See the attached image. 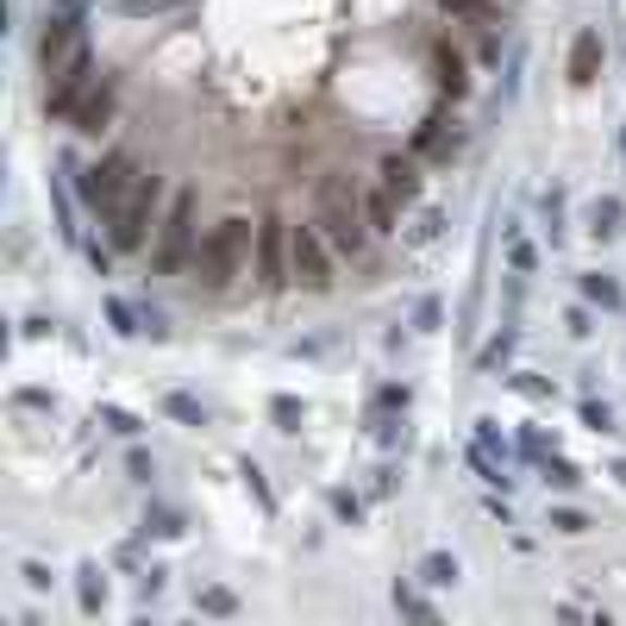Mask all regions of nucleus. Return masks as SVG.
<instances>
[{"instance_id":"obj_1","label":"nucleus","mask_w":626,"mask_h":626,"mask_svg":"<svg viewBox=\"0 0 626 626\" xmlns=\"http://www.w3.org/2000/svg\"><path fill=\"white\" fill-rule=\"evenodd\" d=\"M314 225L326 232V245L339 250V257H364L370 250V220H364V188L345 182V175H326L320 188H314Z\"/></svg>"},{"instance_id":"obj_2","label":"nucleus","mask_w":626,"mask_h":626,"mask_svg":"<svg viewBox=\"0 0 626 626\" xmlns=\"http://www.w3.org/2000/svg\"><path fill=\"white\" fill-rule=\"evenodd\" d=\"M170 182L157 170H145L138 182H132V195L107 213V245L120 250V257H138V250H150V238H157V225H163V207H170Z\"/></svg>"},{"instance_id":"obj_3","label":"nucleus","mask_w":626,"mask_h":626,"mask_svg":"<svg viewBox=\"0 0 626 626\" xmlns=\"http://www.w3.org/2000/svg\"><path fill=\"white\" fill-rule=\"evenodd\" d=\"M250 238H257V220H245V213H225V220H213L207 232H200L195 245V282L200 289H232V275L250 263Z\"/></svg>"},{"instance_id":"obj_4","label":"nucleus","mask_w":626,"mask_h":626,"mask_svg":"<svg viewBox=\"0 0 626 626\" xmlns=\"http://www.w3.org/2000/svg\"><path fill=\"white\" fill-rule=\"evenodd\" d=\"M195 245H200V200L195 188H175L170 207H163V225L150 238V275H182L195 270Z\"/></svg>"},{"instance_id":"obj_5","label":"nucleus","mask_w":626,"mask_h":626,"mask_svg":"<svg viewBox=\"0 0 626 626\" xmlns=\"http://www.w3.org/2000/svg\"><path fill=\"white\" fill-rule=\"evenodd\" d=\"M63 170H70V182H75V200H82L88 213H100V220H107V213L132 195V182L145 175L132 150H107L100 163H75V157H63Z\"/></svg>"},{"instance_id":"obj_6","label":"nucleus","mask_w":626,"mask_h":626,"mask_svg":"<svg viewBox=\"0 0 626 626\" xmlns=\"http://www.w3.org/2000/svg\"><path fill=\"white\" fill-rule=\"evenodd\" d=\"M289 250H295V225L282 220V213H263V220H257V238H250V282H257V295H282V289L295 282Z\"/></svg>"},{"instance_id":"obj_7","label":"nucleus","mask_w":626,"mask_h":626,"mask_svg":"<svg viewBox=\"0 0 626 626\" xmlns=\"http://www.w3.org/2000/svg\"><path fill=\"white\" fill-rule=\"evenodd\" d=\"M339 250L326 245V232L314 220L295 225V250H289V270H295V289H307V295H332V282H339Z\"/></svg>"},{"instance_id":"obj_8","label":"nucleus","mask_w":626,"mask_h":626,"mask_svg":"<svg viewBox=\"0 0 626 626\" xmlns=\"http://www.w3.org/2000/svg\"><path fill=\"white\" fill-rule=\"evenodd\" d=\"M88 88H95V57H88V45H82V50H70V57L50 70L45 113H50V120H75V107L88 100Z\"/></svg>"},{"instance_id":"obj_9","label":"nucleus","mask_w":626,"mask_h":626,"mask_svg":"<svg viewBox=\"0 0 626 626\" xmlns=\"http://www.w3.org/2000/svg\"><path fill=\"white\" fill-rule=\"evenodd\" d=\"M376 182H382L401 207H414L420 188H426V182H420V157H414V150H382V157H376Z\"/></svg>"},{"instance_id":"obj_10","label":"nucleus","mask_w":626,"mask_h":626,"mask_svg":"<svg viewBox=\"0 0 626 626\" xmlns=\"http://www.w3.org/2000/svg\"><path fill=\"white\" fill-rule=\"evenodd\" d=\"M426 57H432V82H439V95H445V100L470 95V57L451 45V38H432V45H426Z\"/></svg>"},{"instance_id":"obj_11","label":"nucleus","mask_w":626,"mask_h":626,"mask_svg":"<svg viewBox=\"0 0 626 626\" xmlns=\"http://www.w3.org/2000/svg\"><path fill=\"white\" fill-rule=\"evenodd\" d=\"M70 50H82V13H50L45 32H38V70H57Z\"/></svg>"},{"instance_id":"obj_12","label":"nucleus","mask_w":626,"mask_h":626,"mask_svg":"<svg viewBox=\"0 0 626 626\" xmlns=\"http://www.w3.org/2000/svg\"><path fill=\"white\" fill-rule=\"evenodd\" d=\"M407 150H414V157H432V163H451V157L464 150V132H457V120H445V113H426Z\"/></svg>"},{"instance_id":"obj_13","label":"nucleus","mask_w":626,"mask_h":626,"mask_svg":"<svg viewBox=\"0 0 626 626\" xmlns=\"http://www.w3.org/2000/svg\"><path fill=\"white\" fill-rule=\"evenodd\" d=\"M601 63H607V45H601L596 25H582V32L570 38V88H596Z\"/></svg>"},{"instance_id":"obj_14","label":"nucleus","mask_w":626,"mask_h":626,"mask_svg":"<svg viewBox=\"0 0 626 626\" xmlns=\"http://www.w3.org/2000/svg\"><path fill=\"white\" fill-rule=\"evenodd\" d=\"M113 107H120V95H113V82H95V88H88V100H82V107H75V132H82V138H100V132H107V125H113Z\"/></svg>"},{"instance_id":"obj_15","label":"nucleus","mask_w":626,"mask_h":626,"mask_svg":"<svg viewBox=\"0 0 626 626\" xmlns=\"http://www.w3.org/2000/svg\"><path fill=\"white\" fill-rule=\"evenodd\" d=\"M364 220H370L376 238H401V200L382 182H364Z\"/></svg>"},{"instance_id":"obj_16","label":"nucleus","mask_w":626,"mask_h":626,"mask_svg":"<svg viewBox=\"0 0 626 626\" xmlns=\"http://www.w3.org/2000/svg\"><path fill=\"white\" fill-rule=\"evenodd\" d=\"M507 7L514 0H439V13H451V20H464V25H507Z\"/></svg>"},{"instance_id":"obj_17","label":"nucleus","mask_w":626,"mask_h":626,"mask_svg":"<svg viewBox=\"0 0 626 626\" xmlns=\"http://www.w3.org/2000/svg\"><path fill=\"white\" fill-rule=\"evenodd\" d=\"M63 175H70V170H63ZM63 175H50V207H57V232H63V245H82V225H75V200H70L75 182H63Z\"/></svg>"},{"instance_id":"obj_18","label":"nucleus","mask_w":626,"mask_h":626,"mask_svg":"<svg viewBox=\"0 0 626 626\" xmlns=\"http://www.w3.org/2000/svg\"><path fill=\"white\" fill-rule=\"evenodd\" d=\"M589 232H596V238H621L626 232V200L621 195H596V207H589Z\"/></svg>"},{"instance_id":"obj_19","label":"nucleus","mask_w":626,"mask_h":626,"mask_svg":"<svg viewBox=\"0 0 626 626\" xmlns=\"http://www.w3.org/2000/svg\"><path fill=\"white\" fill-rule=\"evenodd\" d=\"M576 289H582V300H596V307H626V289L614 282V275H601V270H582L576 275Z\"/></svg>"},{"instance_id":"obj_20","label":"nucleus","mask_w":626,"mask_h":626,"mask_svg":"<svg viewBox=\"0 0 626 626\" xmlns=\"http://www.w3.org/2000/svg\"><path fill=\"white\" fill-rule=\"evenodd\" d=\"M75 601H82V614H100V601H107V576H100V564H82V570H75Z\"/></svg>"},{"instance_id":"obj_21","label":"nucleus","mask_w":626,"mask_h":626,"mask_svg":"<svg viewBox=\"0 0 626 626\" xmlns=\"http://www.w3.org/2000/svg\"><path fill=\"white\" fill-rule=\"evenodd\" d=\"M445 225H451V213H445V207H426V213H420V225H414V232H407L401 245H407V250L439 245V238H445Z\"/></svg>"},{"instance_id":"obj_22","label":"nucleus","mask_w":626,"mask_h":626,"mask_svg":"<svg viewBox=\"0 0 626 626\" xmlns=\"http://www.w3.org/2000/svg\"><path fill=\"white\" fill-rule=\"evenodd\" d=\"M414 576H420L426 589H445V582H457V557H451V551H426Z\"/></svg>"},{"instance_id":"obj_23","label":"nucleus","mask_w":626,"mask_h":626,"mask_svg":"<svg viewBox=\"0 0 626 626\" xmlns=\"http://www.w3.org/2000/svg\"><path fill=\"white\" fill-rule=\"evenodd\" d=\"M107 320H113V332H120V339H138V332H145V307H132V300L107 295Z\"/></svg>"},{"instance_id":"obj_24","label":"nucleus","mask_w":626,"mask_h":626,"mask_svg":"<svg viewBox=\"0 0 626 626\" xmlns=\"http://www.w3.org/2000/svg\"><path fill=\"white\" fill-rule=\"evenodd\" d=\"M407 401H414L407 382H382V389L370 395V414H376V420H382V414H407Z\"/></svg>"},{"instance_id":"obj_25","label":"nucleus","mask_w":626,"mask_h":626,"mask_svg":"<svg viewBox=\"0 0 626 626\" xmlns=\"http://www.w3.org/2000/svg\"><path fill=\"white\" fill-rule=\"evenodd\" d=\"M163 414H170V420H182V426H207V407H200L195 395H182V389H170V395H163Z\"/></svg>"},{"instance_id":"obj_26","label":"nucleus","mask_w":626,"mask_h":626,"mask_svg":"<svg viewBox=\"0 0 626 626\" xmlns=\"http://www.w3.org/2000/svg\"><path fill=\"white\" fill-rule=\"evenodd\" d=\"M545 526L557 532V539H582V532H589V514H582V507H551Z\"/></svg>"},{"instance_id":"obj_27","label":"nucleus","mask_w":626,"mask_h":626,"mask_svg":"<svg viewBox=\"0 0 626 626\" xmlns=\"http://www.w3.org/2000/svg\"><path fill=\"white\" fill-rule=\"evenodd\" d=\"M395 607H401V614H414V621H439V607H432L414 582H395Z\"/></svg>"},{"instance_id":"obj_28","label":"nucleus","mask_w":626,"mask_h":626,"mask_svg":"<svg viewBox=\"0 0 626 626\" xmlns=\"http://www.w3.org/2000/svg\"><path fill=\"white\" fill-rule=\"evenodd\" d=\"M270 420L282 426V432H300V420H307V407H300L295 395H275V401H270Z\"/></svg>"},{"instance_id":"obj_29","label":"nucleus","mask_w":626,"mask_h":626,"mask_svg":"<svg viewBox=\"0 0 626 626\" xmlns=\"http://www.w3.org/2000/svg\"><path fill=\"white\" fill-rule=\"evenodd\" d=\"M238 476H245V489H250V495H257V507H263V514H275V489H270V482H263V470H257L250 457H245V464H238Z\"/></svg>"},{"instance_id":"obj_30","label":"nucleus","mask_w":626,"mask_h":626,"mask_svg":"<svg viewBox=\"0 0 626 626\" xmlns=\"http://www.w3.org/2000/svg\"><path fill=\"white\" fill-rule=\"evenodd\" d=\"M507 351H514V326H507V332H495V339L482 345V357H476V364H482V370H501V364H507Z\"/></svg>"},{"instance_id":"obj_31","label":"nucleus","mask_w":626,"mask_h":626,"mask_svg":"<svg viewBox=\"0 0 626 626\" xmlns=\"http://www.w3.org/2000/svg\"><path fill=\"white\" fill-rule=\"evenodd\" d=\"M545 482H557V489H576V482H582V470H576L570 457H557V451H551V457H545Z\"/></svg>"},{"instance_id":"obj_32","label":"nucleus","mask_w":626,"mask_h":626,"mask_svg":"<svg viewBox=\"0 0 626 626\" xmlns=\"http://www.w3.org/2000/svg\"><path fill=\"white\" fill-rule=\"evenodd\" d=\"M200 614H238V596L232 589H200Z\"/></svg>"},{"instance_id":"obj_33","label":"nucleus","mask_w":626,"mask_h":626,"mask_svg":"<svg viewBox=\"0 0 626 626\" xmlns=\"http://www.w3.org/2000/svg\"><path fill=\"white\" fill-rule=\"evenodd\" d=\"M476 445L489 451V457H501V464H507V439H501V426H495V420H476Z\"/></svg>"},{"instance_id":"obj_34","label":"nucleus","mask_w":626,"mask_h":626,"mask_svg":"<svg viewBox=\"0 0 626 626\" xmlns=\"http://www.w3.org/2000/svg\"><path fill=\"white\" fill-rule=\"evenodd\" d=\"M145 532H163V539H175V532H182V514H175V507H150V514H145Z\"/></svg>"},{"instance_id":"obj_35","label":"nucleus","mask_w":626,"mask_h":626,"mask_svg":"<svg viewBox=\"0 0 626 626\" xmlns=\"http://www.w3.org/2000/svg\"><path fill=\"white\" fill-rule=\"evenodd\" d=\"M100 426H107V432H120V439H132V432H138V414H125V407H100Z\"/></svg>"},{"instance_id":"obj_36","label":"nucleus","mask_w":626,"mask_h":626,"mask_svg":"<svg viewBox=\"0 0 626 626\" xmlns=\"http://www.w3.org/2000/svg\"><path fill=\"white\" fill-rule=\"evenodd\" d=\"M326 501H332V514H339V520H351V526L364 520V501L351 495V489H332V495H326Z\"/></svg>"},{"instance_id":"obj_37","label":"nucleus","mask_w":626,"mask_h":626,"mask_svg":"<svg viewBox=\"0 0 626 626\" xmlns=\"http://www.w3.org/2000/svg\"><path fill=\"white\" fill-rule=\"evenodd\" d=\"M539 213H545V232H551V245H557V238H564V195L551 188V195H545V207H539Z\"/></svg>"},{"instance_id":"obj_38","label":"nucleus","mask_w":626,"mask_h":626,"mask_svg":"<svg viewBox=\"0 0 626 626\" xmlns=\"http://www.w3.org/2000/svg\"><path fill=\"white\" fill-rule=\"evenodd\" d=\"M507 263H514V275H532L539 270V250L526 245V238H514V245H507Z\"/></svg>"},{"instance_id":"obj_39","label":"nucleus","mask_w":626,"mask_h":626,"mask_svg":"<svg viewBox=\"0 0 626 626\" xmlns=\"http://www.w3.org/2000/svg\"><path fill=\"white\" fill-rule=\"evenodd\" d=\"M439 320H445V307H439V300L426 295L420 307H414V332H439Z\"/></svg>"},{"instance_id":"obj_40","label":"nucleus","mask_w":626,"mask_h":626,"mask_svg":"<svg viewBox=\"0 0 626 626\" xmlns=\"http://www.w3.org/2000/svg\"><path fill=\"white\" fill-rule=\"evenodd\" d=\"M582 426H596V432H614V407H607V401H582Z\"/></svg>"},{"instance_id":"obj_41","label":"nucleus","mask_w":626,"mask_h":626,"mask_svg":"<svg viewBox=\"0 0 626 626\" xmlns=\"http://www.w3.org/2000/svg\"><path fill=\"white\" fill-rule=\"evenodd\" d=\"M514 389H520V395H532V401H551V382H545V376H532V370L514 376Z\"/></svg>"},{"instance_id":"obj_42","label":"nucleus","mask_w":626,"mask_h":626,"mask_svg":"<svg viewBox=\"0 0 626 626\" xmlns=\"http://www.w3.org/2000/svg\"><path fill=\"white\" fill-rule=\"evenodd\" d=\"M20 576H25V589H38V596L50 589V570L38 564V557H25V564H20Z\"/></svg>"},{"instance_id":"obj_43","label":"nucleus","mask_w":626,"mask_h":626,"mask_svg":"<svg viewBox=\"0 0 626 626\" xmlns=\"http://www.w3.org/2000/svg\"><path fill=\"white\" fill-rule=\"evenodd\" d=\"M520 457H532V464H545V457H551L545 432H520Z\"/></svg>"},{"instance_id":"obj_44","label":"nucleus","mask_w":626,"mask_h":626,"mask_svg":"<svg viewBox=\"0 0 626 626\" xmlns=\"http://www.w3.org/2000/svg\"><path fill=\"white\" fill-rule=\"evenodd\" d=\"M163 576H170V570H157V564H150V570L138 576V596H145V601H150V596H163Z\"/></svg>"},{"instance_id":"obj_45","label":"nucleus","mask_w":626,"mask_h":626,"mask_svg":"<svg viewBox=\"0 0 626 626\" xmlns=\"http://www.w3.org/2000/svg\"><path fill=\"white\" fill-rule=\"evenodd\" d=\"M376 439H382V445H401V439H407V426H401V420H382V426H376Z\"/></svg>"},{"instance_id":"obj_46","label":"nucleus","mask_w":626,"mask_h":626,"mask_svg":"<svg viewBox=\"0 0 626 626\" xmlns=\"http://www.w3.org/2000/svg\"><path fill=\"white\" fill-rule=\"evenodd\" d=\"M150 476H157V464H150L145 451H132V482H150Z\"/></svg>"},{"instance_id":"obj_47","label":"nucleus","mask_w":626,"mask_h":626,"mask_svg":"<svg viewBox=\"0 0 626 626\" xmlns=\"http://www.w3.org/2000/svg\"><path fill=\"white\" fill-rule=\"evenodd\" d=\"M145 332H150V339H170V326H163V314H157V307H145Z\"/></svg>"},{"instance_id":"obj_48","label":"nucleus","mask_w":626,"mask_h":626,"mask_svg":"<svg viewBox=\"0 0 626 626\" xmlns=\"http://www.w3.org/2000/svg\"><path fill=\"white\" fill-rule=\"evenodd\" d=\"M614 476H621V482H626V457H621V464H614Z\"/></svg>"},{"instance_id":"obj_49","label":"nucleus","mask_w":626,"mask_h":626,"mask_svg":"<svg viewBox=\"0 0 626 626\" xmlns=\"http://www.w3.org/2000/svg\"><path fill=\"white\" fill-rule=\"evenodd\" d=\"M621 145H626V138H621Z\"/></svg>"}]
</instances>
